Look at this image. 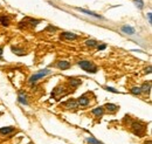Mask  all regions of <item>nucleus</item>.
I'll return each mask as SVG.
<instances>
[{"instance_id":"14","label":"nucleus","mask_w":152,"mask_h":144,"mask_svg":"<svg viewBox=\"0 0 152 144\" xmlns=\"http://www.w3.org/2000/svg\"><path fill=\"white\" fill-rule=\"evenodd\" d=\"M140 90H142V93L150 94V91H151V83H150V82H144L143 85L140 87Z\"/></svg>"},{"instance_id":"25","label":"nucleus","mask_w":152,"mask_h":144,"mask_svg":"<svg viewBox=\"0 0 152 144\" xmlns=\"http://www.w3.org/2000/svg\"><path fill=\"white\" fill-rule=\"evenodd\" d=\"M147 19H149V24L151 25V24H152V13H151V12H149V13H147Z\"/></svg>"},{"instance_id":"6","label":"nucleus","mask_w":152,"mask_h":144,"mask_svg":"<svg viewBox=\"0 0 152 144\" xmlns=\"http://www.w3.org/2000/svg\"><path fill=\"white\" fill-rule=\"evenodd\" d=\"M63 107L68 108V109H75V108L79 107V103H77V101L76 100H68V101H66L64 103H62Z\"/></svg>"},{"instance_id":"5","label":"nucleus","mask_w":152,"mask_h":144,"mask_svg":"<svg viewBox=\"0 0 152 144\" xmlns=\"http://www.w3.org/2000/svg\"><path fill=\"white\" fill-rule=\"evenodd\" d=\"M70 62L69 61H66V60H61V61H58V63H56V67H58V69L61 70H67L70 68Z\"/></svg>"},{"instance_id":"7","label":"nucleus","mask_w":152,"mask_h":144,"mask_svg":"<svg viewBox=\"0 0 152 144\" xmlns=\"http://www.w3.org/2000/svg\"><path fill=\"white\" fill-rule=\"evenodd\" d=\"M76 101H77V103H79V107H80V106H81V107H87V106H89V103H90L89 98H88L85 95L80 96Z\"/></svg>"},{"instance_id":"17","label":"nucleus","mask_w":152,"mask_h":144,"mask_svg":"<svg viewBox=\"0 0 152 144\" xmlns=\"http://www.w3.org/2000/svg\"><path fill=\"white\" fill-rule=\"evenodd\" d=\"M25 21L26 22H29L31 25H33V26H36V25H39L40 24V20H37V19H32V18H26L25 19Z\"/></svg>"},{"instance_id":"11","label":"nucleus","mask_w":152,"mask_h":144,"mask_svg":"<svg viewBox=\"0 0 152 144\" xmlns=\"http://www.w3.org/2000/svg\"><path fill=\"white\" fill-rule=\"evenodd\" d=\"M93 115L96 116V117H101V116H103V114H104V108L103 107H98V108H95L93 109Z\"/></svg>"},{"instance_id":"20","label":"nucleus","mask_w":152,"mask_h":144,"mask_svg":"<svg viewBox=\"0 0 152 144\" xmlns=\"http://www.w3.org/2000/svg\"><path fill=\"white\" fill-rule=\"evenodd\" d=\"M130 91H131V94H133V95H140L142 94L140 87H132V88H130Z\"/></svg>"},{"instance_id":"30","label":"nucleus","mask_w":152,"mask_h":144,"mask_svg":"<svg viewBox=\"0 0 152 144\" xmlns=\"http://www.w3.org/2000/svg\"><path fill=\"white\" fill-rule=\"evenodd\" d=\"M29 144H32V143H29Z\"/></svg>"},{"instance_id":"19","label":"nucleus","mask_w":152,"mask_h":144,"mask_svg":"<svg viewBox=\"0 0 152 144\" xmlns=\"http://www.w3.org/2000/svg\"><path fill=\"white\" fill-rule=\"evenodd\" d=\"M85 141H87V143H89V144H104L103 142L97 141V139L94 138V137H88V138L85 139Z\"/></svg>"},{"instance_id":"12","label":"nucleus","mask_w":152,"mask_h":144,"mask_svg":"<svg viewBox=\"0 0 152 144\" xmlns=\"http://www.w3.org/2000/svg\"><path fill=\"white\" fill-rule=\"evenodd\" d=\"M104 107L106 108L108 111H110V112H115V111H117V110L119 109V107H118L117 104H114V103H106Z\"/></svg>"},{"instance_id":"23","label":"nucleus","mask_w":152,"mask_h":144,"mask_svg":"<svg viewBox=\"0 0 152 144\" xmlns=\"http://www.w3.org/2000/svg\"><path fill=\"white\" fill-rule=\"evenodd\" d=\"M105 90H108V91H111V93H115V94H119V91L117 90V89H115V88H112V87H109V85H104L103 87Z\"/></svg>"},{"instance_id":"13","label":"nucleus","mask_w":152,"mask_h":144,"mask_svg":"<svg viewBox=\"0 0 152 144\" xmlns=\"http://www.w3.org/2000/svg\"><path fill=\"white\" fill-rule=\"evenodd\" d=\"M14 127H5V128H0V133L1 135H10L14 131Z\"/></svg>"},{"instance_id":"16","label":"nucleus","mask_w":152,"mask_h":144,"mask_svg":"<svg viewBox=\"0 0 152 144\" xmlns=\"http://www.w3.org/2000/svg\"><path fill=\"white\" fill-rule=\"evenodd\" d=\"M0 22L2 26H8L10 25V18L6 15H1L0 16Z\"/></svg>"},{"instance_id":"2","label":"nucleus","mask_w":152,"mask_h":144,"mask_svg":"<svg viewBox=\"0 0 152 144\" xmlns=\"http://www.w3.org/2000/svg\"><path fill=\"white\" fill-rule=\"evenodd\" d=\"M52 73L49 69H42V70H40V72H37V73H35V74H33L29 77V80H28V82L29 83H35V82H37V81L40 80V79H43L45 76H47V75H49Z\"/></svg>"},{"instance_id":"28","label":"nucleus","mask_w":152,"mask_h":144,"mask_svg":"<svg viewBox=\"0 0 152 144\" xmlns=\"http://www.w3.org/2000/svg\"><path fill=\"white\" fill-rule=\"evenodd\" d=\"M2 53H4V50H2V47H0V59H2Z\"/></svg>"},{"instance_id":"8","label":"nucleus","mask_w":152,"mask_h":144,"mask_svg":"<svg viewBox=\"0 0 152 144\" xmlns=\"http://www.w3.org/2000/svg\"><path fill=\"white\" fill-rule=\"evenodd\" d=\"M121 31L124 34H128V35H133L135 33H136V31H135V28L131 26H128V25H124V26L121 27Z\"/></svg>"},{"instance_id":"18","label":"nucleus","mask_w":152,"mask_h":144,"mask_svg":"<svg viewBox=\"0 0 152 144\" xmlns=\"http://www.w3.org/2000/svg\"><path fill=\"white\" fill-rule=\"evenodd\" d=\"M97 41L96 40H94V39H88L87 41H85V45L88 46V47H96L97 46Z\"/></svg>"},{"instance_id":"29","label":"nucleus","mask_w":152,"mask_h":144,"mask_svg":"<svg viewBox=\"0 0 152 144\" xmlns=\"http://www.w3.org/2000/svg\"><path fill=\"white\" fill-rule=\"evenodd\" d=\"M0 115H2V112H1V111H0Z\"/></svg>"},{"instance_id":"10","label":"nucleus","mask_w":152,"mask_h":144,"mask_svg":"<svg viewBox=\"0 0 152 144\" xmlns=\"http://www.w3.org/2000/svg\"><path fill=\"white\" fill-rule=\"evenodd\" d=\"M18 101L20 102L21 104L23 106H28V101H27V96L25 93L22 91H19V96H18Z\"/></svg>"},{"instance_id":"21","label":"nucleus","mask_w":152,"mask_h":144,"mask_svg":"<svg viewBox=\"0 0 152 144\" xmlns=\"http://www.w3.org/2000/svg\"><path fill=\"white\" fill-rule=\"evenodd\" d=\"M69 82H70V84L73 85L74 88L79 87V85L82 83V81H81V80H75V79H69Z\"/></svg>"},{"instance_id":"9","label":"nucleus","mask_w":152,"mask_h":144,"mask_svg":"<svg viewBox=\"0 0 152 144\" xmlns=\"http://www.w3.org/2000/svg\"><path fill=\"white\" fill-rule=\"evenodd\" d=\"M77 11L81 12V13H84V14H87V15H91V16H94V18H97V19H102V15H100V14H96L95 12L87 11V10H83V8H80V7H77Z\"/></svg>"},{"instance_id":"27","label":"nucleus","mask_w":152,"mask_h":144,"mask_svg":"<svg viewBox=\"0 0 152 144\" xmlns=\"http://www.w3.org/2000/svg\"><path fill=\"white\" fill-rule=\"evenodd\" d=\"M145 73H147V74H150V73H151V67H147L146 69H145Z\"/></svg>"},{"instance_id":"26","label":"nucleus","mask_w":152,"mask_h":144,"mask_svg":"<svg viewBox=\"0 0 152 144\" xmlns=\"http://www.w3.org/2000/svg\"><path fill=\"white\" fill-rule=\"evenodd\" d=\"M55 29H56V28H55V27H53V26H48L47 27V31H55Z\"/></svg>"},{"instance_id":"1","label":"nucleus","mask_w":152,"mask_h":144,"mask_svg":"<svg viewBox=\"0 0 152 144\" xmlns=\"http://www.w3.org/2000/svg\"><path fill=\"white\" fill-rule=\"evenodd\" d=\"M80 67H81V69H83L84 72H87V73H91V74H96L97 72H98V68L94 66V64L91 63L90 61L88 60H81L77 62Z\"/></svg>"},{"instance_id":"24","label":"nucleus","mask_w":152,"mask_h":144,"mask_svg":"<svg viewBox=\"0 0 152 144\" xmlns=\"http://www.w3.org/2000/svg\"><path fill=\"white\" fill-rule=\"evenodd\" d=\"M105 48H106V45H105V43H103V45H98V46H97V50H104Z\"/></svg>"},{"instance_id":"15","label":"nucleus","mask_w":152,"mask_h":144,"mask_svg":"<svg viewBox=\"0 0 152 144\" xmlns=\"http://www.w3.org/2000/svg\"><path fill=\"white\" fill-rule=\"evenodd\" d=\"M12 52L16 55H19V56H22V55H26V52L23 50V49H21V48H18V47H12Z\"/></svg>"},{"instance_id":"3","label":"nucleus","mask_w":152,"mask_h":144,"mask_svg":"<svg viewBox=\"0 0 152 144\" xmlns=\"http://www.w3.org/2000/svg\"><path fill=\"white\" fill-rule=\"evenodd\" d=\"M131 128L133 130V132L138 135V136H144V131H145V127L144 124L140 122H132Z\"/></svg>"},{"instance_id":"22","label":"nucleus","mask_w":152,"mask_h":144,"mask_svg":"<svg viewBox=\"0 0 152 144\" xmlns=\"http://www.w3.org/2000/svg\"><path fill=\"white\" fill-rule=\"evenodd\" d=\"M135 1V4H136V6L139 8V10H142V8H144V1L143 0H133Z\"/></svg>"},{"instance_id":"4","label":"nucleus","mask_w":152,"mask_h":144,"mask_svg":"<svg viewBox=\"0 0 152 144\" xmlns=\"http://www.w3.org/2000/svg\"><path fill=\"white\" fill-rule=\"evenodd\" d=\"M61 39H64V40H77L79 35H76L75 33L71 32H63L61 34Z\"/></svg>"}]
</instances>
